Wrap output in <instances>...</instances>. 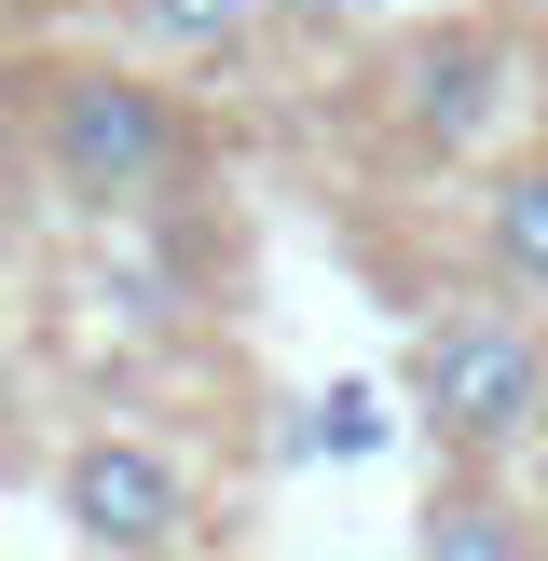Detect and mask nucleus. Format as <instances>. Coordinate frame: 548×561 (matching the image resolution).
<instances>
[{
    "instance_id": "nucleus-5",
    "label": "nucleus",
    "mask_w": 548,
    "mask_h": 561,
    "mask_svg": "<svg viewBox=\"0 0 548 561\" xmlns=\"http://www.w3.org/2000/svg\"><path fill=\"white\" fill-rule=\"evenodd\" d=\"M480 261H493L507 301L548 316V164H493V192H480Z\"/></svg>"
},
{
    "instance_id": "nucleus-1",
    "label": "nucleus",
    "mask_w": 548,
    "mask_h": 561,
    "mask_svg": "<svg viewBox=\"0 0 548 561\" xmlns=\"http://www.w3.org/2000/svg\"><path fill=\"white\" fill-rule=\"evenodd\" d=\"M27 179L69 192L82 219H137L192 179V110L179 82L124 69V55H69V69H27Z\"/></svg>"
},
{
    "instance_id": "nucleus-7",
    "label": "nucleus",
    "mask_w": 548,
    "mask_h": 561,
    "mask_svg": "<svg viewBox=\"0 0 548 561\" xmlns=\"http://www.w3.org/2000/svg\"><path fill=\"white\" fill-rule=\"evenodd\" d=\"M261 14L274 0H110V27H124L137 55H247Z\"/></svg>"
},
{
    "instance_id": "nucleus-6",
    "label": "nucleus",
    "mask_w": 548,
    "mask_h": 561,
    "mask_svg": "<svg viewBox=\"0 0 548 561\" xmlns=\"http://www.w3.org/2000/svg\"><path fill=\"white\" fill-rule=\"evenodd\" d=\"M411 561H548V535H535V507H507V493L466 466L453 493L425 507V535H411Z\"/></svg>"
},
{
    "instance_id": "nucleus-2",
    "label": "nucleus",
    "mask_w": 548,
    "mask_h": 561,
    "mask_svg": "<svg viewBox=\"0 0 548 561\" xmlns=\"http://www.w3.org/2000/svg\"><path fill=\"white\" fill-rule=\"evenodd\" d=\"M411 425L438 438L453 466H521L548 453V316L535 301H438L411 329Z\"/></svg>"
},
{
    "instance_id": "nucleus-9",
    "label": "nucleus",
    "mask_w": 548,
    "mask_h": 561,
    "mask_svg": "<svg viewBox=\"0 0 548 561\" xmlns=\"http://www.w3.org/2000/svg\"><path fill=\"white\" fill-rule=\"evenodd\" d=\"M27 233V137H0V247Z\"/></svg>"
},
{
    "instance_id": "nucleus-10",
    "label": "nucleus",
    "mask_w": 548,
    "mask_h": 561,
    "mask_svg": "<svg viewBox=\"0 0 548 561\" xmlns=\"http://www.w3.org/2000/svg\"><path fill=\"white\" fill-rule=\"evenodd\" d=\"M27 14H55V0H0V27H27Z\"/></svg>"
},
{
    "instance_id": "nucleus-11",
    "label": "nucleus",
    "mask_w": 548,
    "mask_h": 561,
    "mask_svg": "<svg viewBox=\"0 0 548 561\" xmlns=\"http://www.w3.org/2000/svg\"><path fill=\"white\" fill-rule=\"evenodd\" d=\"M164 561H192V548H164Z\"/></svg>"
},
{
    "instance_id": "nucleus-8",
    "label": "nucleus",
    "mask_w": 548,
    "mask_h": 561,
    "mask_svg": "<svg viewBox=\"0 0 548 561\" xmlns=\"http://www.w3.org/2000/svg\"><path fill=\"white\" fill-rule=\"evenodd\" d=\"M370 438H384V398H370V383L316 398V453H370Z\"/></svg>"
},
{
    "instance_id": "nucleus-3",
    "label": "nucleus",
    "mask_w": 548,
    "mask_h": 561,
    "mask_svg": "<svg viewBox=\"0 0 548 561\" xmlns=\"http://www.w3.org/2000/svg\"><path fill=\"white\" fill-rule=\"evenodd\" d=\"M384 110H398V137L425 164H466V151H493L507 137V110H521V55H507V27H411L398 55H384Z\"/></svg>"
},
{
    "instance_id": "nucleus-4",
    "label": "nucleus",
    "mask_w": 548,
    "mask_h": 561,
    "mask_svg": "<svg viewBox=\"0 0 548 561\" xmlns=\"http://www.w3.org/2000/svg\"><path fill=\"white\" fill-rule=\"evenodd\" d=\"M55 520L96 561H164V548H192L206 493H192V466L164 453V438H82V453L55 466Z\"/></svg>"
}]
</instances>
